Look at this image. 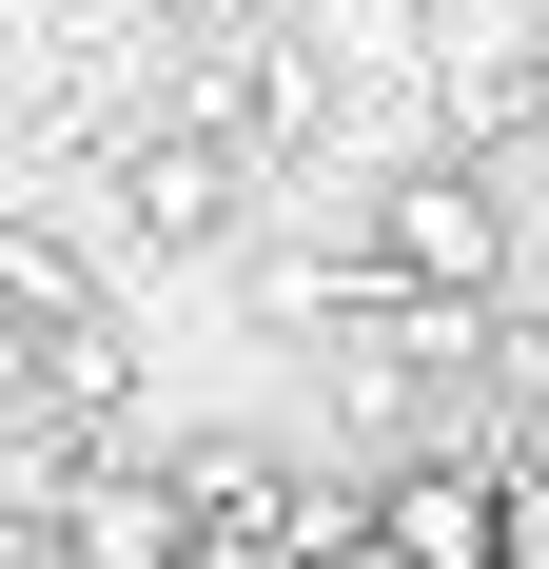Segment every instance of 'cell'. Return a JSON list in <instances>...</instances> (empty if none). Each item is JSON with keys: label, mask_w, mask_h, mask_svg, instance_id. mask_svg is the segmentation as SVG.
I'll return each instance as SVG.
<instances>
[{"label": "cell", "mask_w": 549, "mask_h": 569, "mask_svg": "<svg viewBox=\"0 0 549 569\" xmlns=\"http://www.w3.org/2000/svg\"><path fill=\"white\" fill-rule=\"evenodd\" d=\"M392 569H530V452H412L373 491Z\"/></svg>", "instance_id": "6da1fadb"}, {"label": "cell", "mask_w": 549, "mask_h": 569, "mask_svg": "<svg viewBox=\"0 0 549 569\" xmlns=\"http://www.w3.org/2000/svg\"><path fill=\"white\" fill-rule=\"evenodd\" d=\"M40 530H59L79 569H197V530H217V471H177L158 432H118V452L79 471V491H59Z\"/></svg>", "instance_id": "7a4b0ae2"}]
</instances>
